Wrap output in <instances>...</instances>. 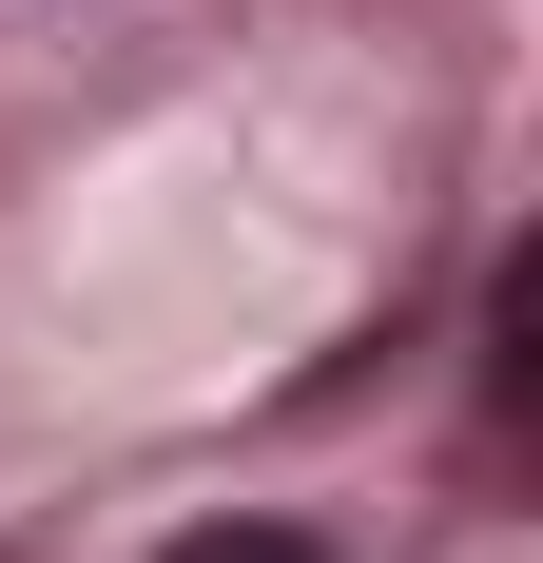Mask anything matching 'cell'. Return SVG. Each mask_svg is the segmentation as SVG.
<instances>
[{"label": "cell", "mask_w": 543, "mask_h": 563, "mask_svg": "<svg viewBox=\"0 0 543 563\" xmlns=\"http://www.w3.org/2000/svg\"><path fill=\"white\" fill-rule=\"evenodd\" d=\"M175 563H330V544H311V525H195Z\"/></svg>", "instance_id": "6da1fadb"}]
</instances>
